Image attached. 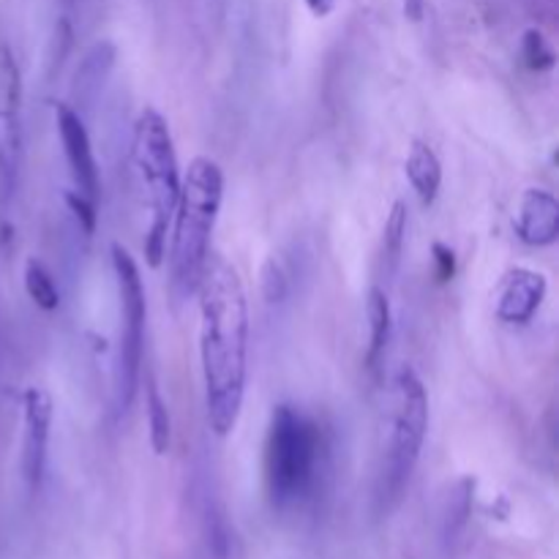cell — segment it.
Segmentation results:
<instances>
[{
	"instance_id": "1",
	"label": "cell",
	"mask_w": 559,
	"mask_h": 559,
	"mask_svg": "<svg viewBox=\"0 0 559 559\" xmlns=\"http://www.w3.org/2000/svg\"><path fill=\"white\" fill-rule=\"evenodd\" d=\"M200 364L207 424L216 437L238 426L249 377V300L240 273L207 254L200 284Z\"/></svg>"
},
{
	"instance_id": "2",
	"label": "cell",
	"mask_w": 559,
	"mask_h": 559,
	"mask_svg": "<svg viewBox=\"0 0 559 559\" xmlns=\"http://www.w3.org/2000/svg\"><path fill=\"white\" fill-rule=\"evenodd\" d=\"M224 200V173L213 158L197 156L180 178L175 205L173 249H169V287L178 300L197 293L202 267L211 254V235Z\"/></svg>"
},
{
	"instance_id": "3",
	"label": "cell",
	"mask_w": 559,
	"mask_h": 559,
	"mask_svg": "<svg viewBox=\"0 0 559 559\" xmlns=\"http://www.w3.org/2000/svg\"><path fill=\"white\" fill-rule=\"evenodd\" d=\"M325 459L320 424L293 404H278L265 440V484L276 508L295 506L317 484Z\"/></svg>"
},
{
	"instance_id": "4",
	"label": "cell",
	"mask_w": 559,
	"mask_h": 559,
	"mask_svg": "<svg viewBox=\"0 0 559 559\" xmlns=\"http://www.w3.org/2000/svg\"><path fill=\"white\" fill-rule=\"evenodd\" d=\"M134 164L147 191V202H151L145 260L151 267H158L167 257V233L180 194V167L167 120L153 107H145L136 118Z\"/></svg>"
},
{
	"instance_id": "5",
	"label": "cell",
	"mask_w": 559,
	"mask_h": 559,
	"mask_svg": "<svg viewBox=\"0 0 559 559\" xmlns=\"http://www.w3.org/2000/svg\"><path fill=\"white\" fill-rule=\"evenodd\" d=\"M426 431H429V396L420 377L404 366L393 385L391 440H388L385 467L380 475L382 508L393 506L413 478L420 451H424Z\"/></svg>"
},
{
	"instance_id": "6",
	"label": "cell",
	"mask_w": 559,
	"mask_h": 559,
	"mask_svg": "<svg viewBox=\"0 0 559 559\" xmlns=\"http://www.w3.org/2000/svg\"><path fill=\"white\" fill-rule=\"evenodd\" d=\"M112 267L120 298V338L115 360V409L126 413L136 396L142 369V342H145V284L134 257L120 243L112 246Z\"/></svg>"
},
{
	"instance_id": "7",
	"label": "cell",
	"mask_w": 559,
	"mask_h": 559,
	"mask_svg": "<svg viewBox=\"0 0 559 559\" xmlns=\"http://www.w3.org/2000/svg\"><path fill=\"white\" fill-rule=\"evenodd\" d=\"M49 429H52V399L44 388H27L22 393V478L36 491L47 469Z\"/></svg>"
},
{
	"instance_id": "8",
	"label": "cell",
	"mask_w": 559,
	"mask_h": 559,
	"mask_svg": "<svg viewBox=\"0 0 559 559\" xmlns=\"http://www.w3.org/2000/svg\"><path fill=\"white\" fill-rule=\"evenodd\" d=\"M20 69L9 47L0 44V175L11 186L20 164L22 129H20Z\"/></svg>"
},
{
	"instance_id": "9",
	"label": "cell",
	"mask_w": 559,
	"mask_h": 559,
	"mask_svg": "<svg viewBox=\"0 0 559 559\" xmlns=\"http://www.w3.org/2000/svg\"><path fill=\"white\" fill-rule=\"evenodd\" d=\"M55 123H58V134L60 142H63L66 162H69L76 191L91 202H98V167L96 158H93V145L85 123H82V115L69 104H58L55 107Z\"/></svg>"
},
{
	"instance_id": "10",
	"label": "cell",
	"mask_w": 559,
	"mask_h": 559,
	"mask_svg": "<svg viewBox=\"0 0 559 559\" xmlns=\"http://www.w3.org/2000/svg\"><path fill=\"white\" fill-rule=\"evenodd\" d=\"M546 293H549V282L544 273L516 267L502 278L500 295H497V317L508 325H527L544 306Z\"/></svg>"
},
{
	"instance_id": "11",
	"label": "cell",
	"mask_w": 559,
	"mask_h": 559,
	"mask_svg": "<svg viewBox=\"0 0 559 559\" xmlns=\"http://www.w3.org/2000/svg\"><path fill=\"white\" fill-rule=\"evenodd\" d=\"M516 235L522 243L533 249L557 243L559 238V202L551 191L546 189H527L516 213Z\"/></svg>"
},
{
	"instance_id": "12",
	"label": "cell",
	"mask_w": 559,
	"mask_h": 559,
	"mask_svg": "<svg viewBox=\"0 0 559 559\" xmlns=\"http://www.w3.org/2000/svg\"><path fill=\"white\" fill-rule=\"evenodd\" d=\"M115 66V47L109 41L93 44L85 52V58L80 60V69L74 76V98L80 107H91L93 102L102 93L104 80L109 76Z\"/></svg>"
},
{
	"instance_id": "13",
	"label": "cell",
	"mask_w": 559,
	"mask_h": 559,
	"mask_svg": "<svg viewBox=\"0 0 559 559\" xmlns=\"http://www.w3.org/2000/svg\"><path fill=\"white\" fill-rule=\"evenodd\" d=\"M404 169H407L409 186L415 189L418 200L424 202L426 207L435 205L442 186V162L435 153V147L415 140L413 147H409V156H407V164H404Z\"/></svg>"
},
{
	"instance_id": "14",
	"label": "cell",
	"mask_w": 559,
	"mask_h": 559,
	"mask_svg": "<svg viewBox=\"0 0 559 559\" xmlns=\"http://www.w3.org/2000/svg\"><path fill=\"white\" fill-rule=\"evenodd\" d=\"M366 317H369V349H366V366L377 369L385 355L388 342H391V304L382 287H371L369 298H366Z\"/></svg>"
},
{
	"instance_id": "15",
	"label": "cell",
	"mask_w": 559,
	"mask_h": 559,
	"mask_svg": "<svg viewBox=\"0 0 559 559\" xmlns=\"http://www.w3.org/2000/svg\"><path fill=\"white\" fill-rule=\"evenodd\" d=\"M404 240H407V205L402 200L393 202L391 216L385 222V233H382V262H385V273L393 276L402 260Z\"/></svg>"
},
{
	"instance_id": "16",
	"label": "cell",
	"mask_w": 559,
	"mask_h": 559,
	"mask_svg": "<svg viewBox=\"0 0 559 559\" xmlns=\"http://www.w3.org/2000/svg\"><path fill=\"white\" fill-rule=\"evenodd\" d=\"M147 424H151V448L156 456H164L173 442V420H169L167 402L158 393V385L147 380Z\"/></svg>"
},
{
	"instance_id": "17",
	"label": "cell",
	"mask_w": 559,
	"mask_h": 559,
	"mask_svg": "<svg viewBox=\"0 0 559 559\" xmlns=\"http://www.w3.org/2000/svg\"><path fill=\"white\" fill-rule=\"evenodd\" d=\"M25 293L41 311H55L60 306V293L55 287L52 273L44 267V262L27 260L25 265Z\"/></svg>"
},
{
	"instance_id": "18",
	"label": "cell",
	"mask_w": 559,
	"mask_h": 559,
	"mask_svg": "<svg viewBox=\"0 0 559 559\" xmlns=\"http://www.w3.org/2000/svg\"><path fill=\"white\" fill-rule=\"evenodd\" d=\"M522 55L527 60V66L533 71H546V69H555L557 63V55L551 49V44L546 41L544 33L538 27H530L522 38Z\"/></svg>"
},
{
	"instance_id": "19",
	"label": "cell",
	"mask_w": 559,
	"mask_h": 559,
	"mask_svg": "<svg viewBox=\"0 0 559 559\" xmlns=\"http://www.w3.org/2000/svg\"><path fill=\"white\" fill-rule=\"evenodd\" d=\"M262 289H265V298L271 300V304H276V300H282L284 295H287L289 278L276 260L267 262L265 271H262Z\"/></svg>"
},
{
	"instance_id": "20",
	"label": "cell",
	"mask_w": 559,
	"mask_h": 559,
	"mask_svg": "<svg viewBox=\"0 0 559 559\" xmlns=\"http://www.w3.org/2000/svg\"><path fill=\"white\" fill-rule=\"evenodd\" d=\"M66 202H69V207H71V213H74L76 222H80L82 233L93 235V229H96V202H91L87 197H82L80 191H69V194H66Z\"/></svg>"
},
{
	"instance_id": "21",
	"label": "cell",
	"mask_w": 559,
	"mask_h": 559,
	"mask_svg": "<svg viewBox=\"0 0 559 559\" xmlns=\"http://www.w3.org/2000/svg\"><path fill=\"white\" fill-rule=\"evenodd\" d=\"M431 254H435L437 278L440 282H451L453 273H456V254H453V249H448L445 243H435L431 246Z\"/></svg>"
},
{
	"instance_id": "22",
	"label": "cell",
	"mask_w": 559,
	"mask_h": 559,
	"mask_svg": "<svg viewBox=\"0 0 559 559\" xmlns=\"http://www.w3.org/2000/svg\"><path fill=\"white\" fill-rule=\"evenodd\" d=\"M306 5H309V11L314 16H328L333 11V5H336V0H306Z\"/></svg>"
},
{
	"instance_id": "23",
	"label": "cell",
	"mask_w": 559,
	"mask_h": 559,
	"mask_svg": "<svg viewBox=\"0 0 559 559\" xmlns=\"http://www.w3.org/2000/svg\"><path fill=\"white\" fill-rule=\"evenodd\" d=\"M404 11H407L413 20H420V14H424V0H407V3H404Z\"/></svg>"
},
{
	"instance_id": "24",
	"label": "cell",
	"mask_w": 559,
	"mask_h": 559,
	"mask_svg": "<svg viewBox=\"0 0 559 559\" xmlns=\"http://www.w3.org/2000/svg\"><path fill=\"white\" fill-rule=\"evenodd\" d=\"M76 3V0H63V5H74Z\"/></svg>"
}]
</instances>
